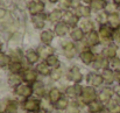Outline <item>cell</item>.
I'll list each match as a JSON object with an SVG mask.
<instances>
[{"mask_svg": "<svg viewBox=\"0 0 120 113\" xmlns=\"http://www.w3.org/2000/svg\"><path fill=\"white\" fill-rule=\"evenodd\" d=\"M98 99V91L97 89L90 86V85H85L83 86V92H82V96H80L79 99H77L79 102V104L83 106V105H87L90 104L91 102Z\"/></svg>", "mask_w": 120, "mask_h": 113, "instance_id": "cell-1", "label": "cell"}, {"mask_svg": "<svg viewBox=\"0 0 120 113\" xmlns=\"http://www.w3.org/2000/svg\"><path fill=\"white\" fill-rule=\"evenodd\" d=\"M41 104H42V103H41L40 98L32 96V97H29V98L22 100L21 107H22V110L26 111V112L36 113L40 109H42V107H41Z\"/></svg>", "mask_w": 120, "mask_h": 113, "instance_id": "cell-2", "label": "cell"}, {"mask_svg": "<svg viewBox=\"0 0 120 113\" xmlns=\"http://www.w3.org/2000/svg\"><path fill=\"white\" fill-rule=\"evenodd\" d=\"M62 53L68 60L75 58L79 54L77 43H75L74 41H64L62 43Z\"/></svg>", "mask_w": 120, "mask_h": 113, "instance_id": "cell-3", "label": "cell"}, {"mask_svg": "<svg viewBox=\"0 0 120 113\" xmlns=\"http://www.w3.org/2000/svg\"><path fill=\"white\" fill-rule=\"evenodd\" d=\"M67 78L70 80L72 84H80L82 80L84 79V75L77 65H72L68 69L67 71Z\"/></svg>", "mask_w": 120, "mask_h": 113, "instance_id": "cell-4", "label": "cell"}, {"mask_svg": "<svg viewBox=\"0 0 120 113\" xmlns=\"http://www.w3.org/2000/svg\"><path fill=\"white\" fill-rule=\"evenodd\" d=\"M86 83L87 85L94 87V89H98L100 86H103L104 84V78L101 76V72L99 71H91L86 75Z\"/></svg>", "mask_w": 120, "mask_h": 113, "instance_id": "cell-5", "label": "cell"}, {"mask_svg": "<svg viewBox=\"0 0 120 113\" xmlns=\"http://www.w3.org/2000/svg\"><path fill=\"white\" fill-rule=\"evenodd\" d=\"M113 33H114V29H112L109 25H101L99 26V29H98V34L100 36V41L109 44V43H112L113 42Z\"/></svg>", "mask_w": 120, "mask_h": 113, "instance_id": "cell-6", "label": "cell"}, {"mask_svg": "<svg viewBox=\"0 0 120 113\" xmlns=\"http://www.w3.org/2000/svg\"><path fill=\"white\" fill-rule=\"evenodd\" d=\"M13 91H14V93L18 97H20L22 99H27V98L34 96V93H33V86L30 84L25 83V82L22 84H20L19 86H16L15 89H13Z\"/></svg>", "mask_w": 120, "mask_h": 113, "instance_id": "cell-7", "label": "cell"}, {"mask_svg": "<svg viewBox=\"0 0 120 113\" xmlns=\"http://www.w3.org/2000/svg\"><path fill=\"white\" fill-rule=\"evenodd\" d=\"M82 92H83V85L82 84H71L65 89L64 96L68 97L71 100H77L80 98Z\"/></svg>", "mask_w": 120, "mask_h": 113, "instance_id": "cell-8", "label": "cell"}, {"mask_svg": "<svg viewBox=\"0 0 120 113\" xmlns=\"http://www.w3.org/2000/svg\"><path fill=\"white\" fill-rule=\"evenodd\" d=\"M91 67L93 68V71H103L110 68V60H107L103 54H96V58Z\"/></svg>", "mask_w": 120, "mask_h": 113, "instance_id": "cell-9", "label": "cell"}, {"mask_svg": "<svg viewBox=\"0 0 120 113\" xmlns=\"http://www.w3.org/2000/svg\"><path fill=\"white\" fill-rule=\"evenodd\" d=\"M114 89L106 85L105 87H103L100 91H98V100H100L103 104L107 105L113 98H114Z\"/></svg>", "mask_w": 120, "mask_h": 113, "instance_id": "cell-10", "label": "cell"}, {"mask_svg": "<svg viewBox=\"0 0 120 113\" xmlns=\"http://www.w3.org/2000/svg\"><path fill=\"white\" fill-rule=\"evenodd\" d=\"M44 8H45V5L42 0H30L27 5V9H28V12L32 16L43 14Z\"/></svg>", "mask_w": 120, "mask_h": 113, "instance_id": "cell-11", "label": "cell"}, {"mask_svg": "<svg viewBox=\"0 0 120 113\" xmlns=\"http://www.w3.org/2000/svg\"><path fill=\"white\" fill-rule=\"evenodd\" d=\"M62 21H64L68 26H70V28H75V27H77L79 25L80 19L77 16V14L74 11L69 9V11H64Z\"/></svg>", "mask_w": 120, "mask_h": 113, "instance_id": "cell-12", "label": "cell"}, {"mask_svg": "<svg viewBox=\"0 0 120 113\" xmlns=\"http://www.w3.org/2000/svg\"><path fill=\"white\" fill-rule=\"evenodd\" d=\"M21 76H22V79L25 83L27 84H34L35 82L39 80V72L33 69V68H25V70L21 72Z\"/></svg>", "mask_w": 120, "mask_h": 113, "instance_id": "cell-13", "label": "cell"}, {"mask_svg": "<svg viewBox=\"0 0 120 113\" xmlns=\"http://www.w3.org/2000/svg\"><path fill=\"white\" fill-rule=\"evenodd\" d=\"M78 57H79L80 62L85 65H92L94 58H96V54L90 49V48H85L83 50H80L79 54H78Z\"/></svg>", "mask_w": 120, "mask_h": 113, "instance_id": "cell-14", "label": "cell"}, {"mask_svg": "<svg viewBox=\"0 0 120 113\" xmlns=\"http://www.w3.org/2000/svg\"><path fill=\"white\" fill-rule=\"evenodd\" d=\"M32 86H33V93H34V97H38V98H44V97H47V94H48V90H47V87H45V85H44V83L43 82H41V80H38V82H35L34 84H32Z\"/></svg>", "mask_w": 120, "mask_h": 113, "instance_id": "cell-15", "label": "cell"}, {"mask_svg": "<svg viewBox=\"0 0 120 113\" xmlns=\"http://www.w3.org/2000/svg\"><path fill=\"white\" fill-rule=\"evenodd\" d=\"M84 42L86 43V45H87L89 48L97 47V45L101 42V41H100V36H99V34H98V30H92V32L87 33L86 36H85Z\"/></svg>", "mask_w": 120, "mask_h": 113, "instance_id": "cell-16", "label": "cell"}, {"mask_svg": "<svg viewBox=\"0 0 120 113\" xmlns=\"http://www.w3.org/2000/svg\"><path fill=\"white\" fill-rule=\"evenodd\" d=\"M70 30H71L70 26H68L64 21H61V22H58V23H56L54 26V33L58 38L67 36L68 34H70Z\"/></svg>", "mask_w": 120, "mask_h": 113, "instance_id": "cell-17", "label": "cell"}, {"mask_svg": "<svg viewBox=\"0 0 120 113\" xmlns=\"http://www.w3.org/2000/svg\"><path fill=\"white\" fill-rule=\"evenodd\" d=\"M101 54H103L107 60L111 61V60L118 57V56H117V54H118V45H117L116 43H113V42H112V43H109V44H106V45L104 47Z\"/></svg>", "mask_w": 120, "mask_h": 113, "instance_id": "cell-18", "label": "cell"}, {"mask_svg": "<svg viewBox=\"0 0 120 113\" xmlns=\"http://www.w3.org/2000/svg\"><path fill=\"white\" fill-rule=\"evenodd\" d=\"M64 96V93L58 89V87H51L48 90V94H47V99L51 105H55L62 97Z\"/></svg>", "mask_w": 120, "mask_h": 113, "instance_id": "cell-19", "label": "cell"}, {"mask_svg": "<svg viewBox=\"0 0 120 113\" xmlns=\"http://www.w3.org/2000/svg\"><path fill=\"white\" fill-rule=\"evenodd\" d=\"M25 60L29 65H36L40 62V55L36 49H27L25 51Z\"/></svg>", "mask_w": 120, "mask_h": 113, "instance_id": "cell-20", "label": "cell"}, {"mask_svg": "<svg viewBox=\"0 0 120 113\" xmlns=\"http://www.w3.org/2000/svg\"><path fill=\"white\" fill-rule=\"evenodd\" d=\"M63 13H64V11H62L61 8H55V9L50 11V12L47 14V20H48L49 22L56 25V23H58V22L62 21V19H63Z\"/></svg>", "mask_w": 120, "mask_h": 113, "instance_id": "cell-21", "label": "cell"}, {"mask_svg": "<svg viewBox=\"0 0 120 113\" xmlns=\"http://www.w3.org/2000/svg\"><path fill=\"white\" fill-rule=\"evenodd\" d=\"M69 35H70L71 41H74L75 43H80V42H83V41L85 40V36H86L85 32L80 28L79 26H77V27H75V28H71Z\"/></svg>", "mask_w": 120, "mask_h": 113, "instance_id": "cell-22", "label": "cell"}, {"mask_svg": "<svg viewBox=\"0 0 120 113\" xmlns=\"http://www.w3.org/2000/svg\"><path fill=\"white\" fill-rule=\"evenodd\" d=\"M86 107H87V112L89 113H103L106 110V105L103 104L98 99H96V100L91 102L90 104H87Z\"/></svg>", "mask_w": 120, "mask_h": 113, "instance_id": "cell-23", "label": "cell"}, {"mask_svg": "<svg viewBox=\"0 0 120 113\" xmlns=\"http://www.w3.org/2000/svg\"><path fill=\"white\" fill-rule=\"evenodd\" d=\"M74 12L77 14V16L79 19H86V18H90L91 16L92 9H91V7L89 5L80 4L79 6H77L76 8H74Z\"/></svg>", "mask_w": 120, "mask_h": 113, "instance_id": "cell-24", "label": "cell"}, {"mask_svg": "<svg viewBox=\"0 0 120 113\" xmlns=\"http://www.w3.org/2000/svg\"><path fill=\"white\" fill-rule=\"evenodd\" d=\"M101 76L104 78V84L111 86L112 84H114V82L117 80V72L113 71L111 68H107L105 70L101 71Z\"/></svg>", "mask_w": 120, "mask_h": 113, "instance_id": "cell-25", "label": "cell"}, {"mask_svg": "<svg viewBox=\"0 0 120 113\" xmlns=\"http://www.w3.org/2000/svg\"><path fill=\"white\" fill-rule=\"evenodd\" d=\"M55 33L54 30H50V29H44L42 30L40 34V41L42 44H45V45H50L55 38Z\"/></svg>", "mask_w": 120, "mask_h": 113, "instance_id": "cell-26", "label": "cell"}, {"mask_svg": "<svg viewBox=\"0 0 120 113\" xmlns=\"http://www.w3.org/2000/svg\"><path fill=\"white\" fill-rule=\"evenodd\" d=\"M45 22H47L45 14H39L32 16V25L34 26L35 29H43L45 27Z\"/></svg>", "mask_w": 120, "mask_h": 113, "instance_id": "cell-27", "label": "cell"}, {"mask_svg": "<svg viewBox=\"0 0 120 113\" xmlns=\"http://www.w3.org/2000/svg\"><path fill=\"white\" fill-rule=\"evenodd\" d=\"M38 53H39V55H40V58L42 61H45L50 55H52V54H55V50H54V48L51 47V45H45V44H42L40 45L38 49Z\"/></svg>", "mask_w": 120, "mask_h": 113, "instance_id": "cell-28", "label": "cell"}, {"mask_svg": "<svg viewBox=\"0 0 120 113\" xmlns=\"http://www.w3.org/2000/svg\"><path fill=\"white\" fill-rule=\"evenodd\" d=\"M7 83H8L9 86L15 89L16 86H19L20 84L23 83V79H22L21 74H9L7 77Z\"/></svg>", "mask_w": 120, "mask_h": 113, "instance_id": "cell-29", "label": "cell"}, {"mask_svg": "<svg viewBox=\"0 0 120 113\" xmlns=\"http://www.w3.org/2000/svg\"><path fill=\"white\" fill-rule=\"evenodd\" d=\"M35 70L39 72L40 76H50V72H51V68L48 65V63L45 61H40L36 67H35Z\"/></svg>", "mask_w": 120, "mask_h": 113, "instance_id": "cell-30", "label": "cell"}, {"mask_svg": "<svg viewBox=\"0 0 120 113\" xmlns=\"http://www.w3.org/2000/svg\"><path fill=\"white\" fill-rule=\"evenodd\" d=\"M7 70L9 71V74H21L25 70L22 61H12Z\"/></svg>", "mask_w": 120, "mask_h": 113, "instance_id": "cell-31", "label": "cell"}, {"mask_svg": "<svg viewBox=\"0 0 120 113\" xmlns=\"http://www.w3.org/2000/svg\"><path fill=\"white\" fill-rule=\"evenodd\" d=\"M79 27L85 32V34H87V33H90V32H92V30H96V29H94V22H93L90 18L80 19Z\"/></svg>", "mask_w": 120, "mask_h": 113, "instance_id": "cell-32", "label": "cell"}, {"mask_svg": "<svg viewBox=\"0 0 120 113\" xmlns=\"http://www.w3.org/2000/svg\"><path fill=\"white\" fill-rule=\"evenodd\" d=\"M107 25L112 28V29H117L120 26V16L118 13H112L109 14L107 16Z\"/></svg>", "mask_w": 120, "mask_h": 113, "instance_id": "cell-33", "label": "cell"}, {"mask_svg": "<svg viewBox=\"0 0 120 113\" xmlns=\"http://www.w3.org/2000/svg\"><path fill=\"white\" fill-rule=\"evenodd\" d=\"M70 99L68 98V97H65V96H63L55 105H52L54 106V109L55 110H57V111H65L68 107H69V105H70Z\"/></svg>", "mask_w": 120, "mask_h": 113, "instance_id": "cell-34", "label": "cell"}, {"mask_svg": "<svg viewBox=\"0 0 120 113\" xmlns=\"http://www.w3.org/2000/svg\"><path fill=\"white\" fill-rule=\"evenodd\" d=\"M120 98L117 97V99H112L106 105V111L109 113H120Z\"/></svg>", "mask_w": 120, "mask_h": 113, "instance_id": "cell-35", "label": "cell"}, {"mask_svg": "<svg viewBox=\"0 0 120 113\" xmlns=\"http://www.w3.org/2000/svg\"><path fill=\"white\" fill-rule=\"evenodd\" d=\"M106 4H107V1H106V0H93V1L91 2L90 7H91V9H92L93 12L99 13V12L105 11Z\"/></svg>", "mask_w": 120, "mask_h": 113, "instance_id": "cell-36", "label": "cell"}, {"mask_svg": "<svg viewBox=\"0 0 120 113\" xmlns=\"http://www.w3.org/2000/svg\"><path fill=\"white\" fill-rule=\"evenodd\" d=\"M19 112V103L16 100H8L5 104V113H18Z\"/></svg>", "mask_w": 120, "mask_h": 113, "instance_id": "cell-37", "label": "cell"}, {"mask_svg": "<svg viewBox=\"0 0 120 113\" xmlns=\"http://www.w3.org/2000/svg\"><path fill=\"white\" fill-rule=\"evenodd\" d=\"M8 55L11 56L12 61H22V58H25V53L20 49V48H14L11 49Z\"/></svg>", "mask_w": 120, "mask_h": 113, "instance_id": "cell-38", "label": "cell"}, {"mask_svg": "<svg viewBox=\"0 0 120 113\" xmlns=\"http://www.w3.org/2000/svg\"><path fill=\"white\" fill-rule=\"evenodd\" d=\"M45 62L48 63V65L51 68V69H54V68H58V67H61V61H60V58H58V56L57 55H55V54H52V55H50L47 60H45Z\"/></svg>", "mask_w": 120, "mask_h": 113, "instance_id": "cell-39", "label": "cell"}, {"mask_svg": "<svg viewBox=\"0 0 120 113\" xmlns=\"http://www.w3.org/2000/svg\"><path fill=\"white\" fill-rule=\"evenodd\" d=\"M11 62H12V58H11V56L8 54H6L4 51L0 53V68L7 69L8 65L11 64Z\"/></svg>", "mask_w": 120, "mask_h": 113, "instance_id": "cell-40", "label": "cell"}, {"mask_svg": "<svg viewBox=\"0 0 120 113\" xmlns=\"http://www.w3.org/2000/svg\"><path fill=\"white\" fill-rule=\"evenodd\" d=\"M63 69L61 68V67H58V68H54V69H51V72H50V78H51V80H54V82H58L61 78H62V76H63Z\"/></svg>", "mask_w": 120, "mask_h": 113, "instance_id": "cell-41", "label": "cell"}, {"mask_svg": "<svg viewBox=\"0 0 120 113\" xmlns=\"http://www.w3.org/2000/svg\"><path fill=\"white\" fill-rule=\"evenodd\" d=\"M80 106H82V105L79 104L78 100H71V102H70V105H69V107L65 110V112L67 113H79Z\"/></svg>", "mask_w": 120, "mask_h": 113, "instance_id": "cell-42", "label": "cell"}, {"mask_svg": "<svg viewBox=\"0 0 120 113\" xmlns=\"http://www.w3.org/2000/svg\"><path fill=\"white\" fill-rule=\"evenodd\" d=\"M118 9H119V6H118L116 2H113V1H110V2H107V4H106L105 12H106L107 14L117 13V11H118Z\"/></svg>", "mask_w": 120, "mask_h": 113, "instance_id": "cell-43", "label": "cell"}, {"mask_svg": "<svg viewBox=\"0 0 120 113\" xmlns=\"http://www.w3.org/2000/svg\"><path fill=\"white\" fill-rule=\"evenodd\" d=\"M107 16H109V14H107L105 11L97 13V21H98L99 26H101V25H107Z\"/></svg>", "mask_w": 120, "mask_h": 113, "instance_id": "cell-44", "label": "cell"}, {"mask_svg": "<svg viewBox=\"0 0 120 113\" xmlns=\"http://www.w3.org/2000/svg\"><path fill=\"white\" fill-rule=\"evenodd\" d=\"M110 68L113 71H116L117 74H119L120 72V58L119 57H116V58H113V60L110 61Z\"/></svg>", "mask_w": 120, "mask_h": 113, "instance_id": "cell-45", "label": "cell"}, {"mask_svg": "<svg viewBox=\"0 0 120 113\" xmlns=\"http://www.w3.org/2000/svg\"><path fill=\"white\" fill-rule=\"evenodd\" d=\"M58 5H60V8L62 11H69L70 8H72L71 0H60L58 1Z\"/></svg>", "mask_w": 120, "mask_h": 113, "instance_id": "cell-46", "label": "cell"}, {"mask_svg": "<svg viewBox=\"0 0 120 113\" xmlns=\"http://www.w3.org/2000/svg\"><path fill=\"white\" fill-rule=\"evenodd\" d=\"M113 41L116 42H120V26L114 29V33H113Z\"/></svg>", "mask_w": 120, "mask_h": 113, "instance_id": "cell-47", "label": "cell"}, {"mask_svg": "<svg viewBox=\"0 0 120 113\" xmlns=\"http://www.w3.org/2000/svg\"><path fill=\"white\" fill-rule=\"evenodd\" d=\"M113 89H114V94H116V97L120 98V83H118Z\"/></svg>", "mask_w": 120, "mask_h": 113, "instance_id": "cell-48", "label": "cell"}, {"mask_svg": "<svg viewBox=\"0 0 120 113\" xmlns=\"http://www.w3.org/2000/svg\"><path fill=\"white\" fill-rule=\"evenodd\" d=\"M82 0H71V5H72V8H76L77 6H79Z\"/></svg>", "mask_w": 120, "mask_h": 113, "instance_id": "cell-49", "label": "cell"}, {"mask_svg": "<svg viewBox=\"0 0 120 113\" xmlns=\"http://www.w3.org/2000/svg\"><path fill=\"white\" fill-rule=\"evenodd\" d=\"M36 113H51V112H50V111H48L47 109H40Z\"/></svg>", "mask_w": 120, "mask_h": 113, "instance_id": "cell-50", "label": "cell"}, {"mask_svg": "<svg viewBox=\"0 0 120 113\" xmlns=\"http://www.w3.org/2000/svg\"><path fill=\"white\" fill-rule=\"evenodd\" d=\"M92 1H93V0H82V2H83L84 5H89V6L91 5V2H92Z\"/></svg>", "mask_w": 120, "mask_h": 113, "instance_id": "cell-51", "label": "cell"}, {"mask_svg": "<svg viewBox=\"0 0 120 113\" xmlns=\"http://www.w3.org/2000/svg\"><path fill=\"white\" fill-rule=\"evenodd\" d=\"M4 15H5V11H4V9H1V8H0V18H2V16H4Z\"/></svg>", "mask_w": 120, "mask_h": 113, "instance_id": "cell-52", "label": "cell"}, {"mask_svg": "<svg viewBox=\"0 0 120 113\" xmlns=\"http://www.w3.org/2000/svg\"><path fill=\"white\" fill-rule=\"evenodd\" d=\"M47 1H49L50 4H57L60 0H47Z\"/></svg>", "mask_w": 120, "mask_h": 113, "instance_id": "cell-53", "label": "cell"}, {"mask_svg": "<svg viewBox=\"0 0 120 113\" xmlns=\"http://www.w3.org/2000/svg\"><path fill=\"white\" fill-rule=\"evenodd\" d=\"M2 49H4V43L0 41V53H2Z\"/></svg>", "mask_w": 120, "mask_h": 113, "instance_id": "cell-54", "label": "cell"}, {"mask_svg": "<svg viewBox=\"0 0 120 113\" xmlns=\"http://www.w3.org/2000/svg\"><path fill=\"white\" fill-rule=\"evenodd\" d=\"M117 82H118V83H120V72H119V74H117Z\"/></svg>", "mask_w": 120, "mask_h": 113, "instance_id": "cell-55", "label": "cell"}, {"mask_svg": "<svg viewBox=\"0 0 120 113\" xmlns=\"http://www.w3.org/2000/svg\"><path fill=\"white\" fill-rule=\"evenodd\" d=\"M112 1H113V2H116V4L118 5V6L120 5V0H112Z\"/></svg>", "mask_w": 120, "mask_h": 113, "instance_id": "cell-56", "label": "cell"}, {"mask_svg": "<svg viewBox=\"0 0 120 113\" xmlns=\"http://www.w3.org/2000/svg\"><path fill=\"white\" fill-rule=\"evenodd\" d=\"M119 11H120V5H119Z\"/></svg>", "mask_w": 120, "mask_h": 113, "instance_id": "cell-57", "label": "cell"}, {"mask_svg": "<svg viewBox=\"0 0 120 113\" xmlns=\"http://www.w3.org/2000/svg\"><path fill=\"white\" fill-rule=\"evenodd\" d=\"M0 113H5V112H0Z\"/></svg>", "mask_w": 120, "mask_h": 113, "instance_id": "cell-58", "label": "cell"}, {"mask_svg": "<svg viewBox=\"0 0 120 113\" xmlns=\"http://www.w3.org/2000/svg\"><path fill=\"white\" fill-rule=\"evenodd\" d=\"M26 113H29V112H26Z\"/></svg>", "mask_w": 120, "mask_h": 113, "instance_id": "cell-59", "label": "cell"}]
</instances>
